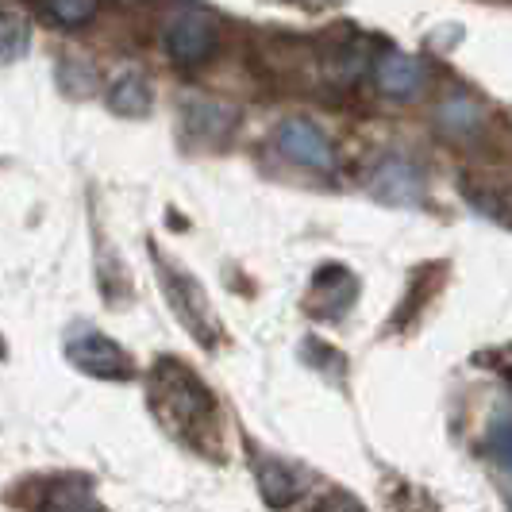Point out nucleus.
Instances as JSON below:
<instances>
[{"instance_id":"1","label":"nucleus","mask_w":512,"mask_h":512,"mask_svg":"<svg viewBox=\"0 0 512 512\" xmlns=\"http://www.w3.org/2000/svg\"><path fill=\"white\" fill-rule=\"evenodd\" d=\"M151 405L170 432H189L212 420L208 385L178 359H158L151 370Z\"/></svg>"},{"instance_id":"2","label":"nucleus","mask_w":512,"mask_h":512,"mask_svg":"<svg viewBox=\"0 0 512 512\" xmlns=\"http://www.w3.org/2000/svg\"><path fill=\"white\" fill-rule=\"evenodd\" d=\"M66 359L74 362L81 374H89V378H104V382H128V378H135V362H131L128 351L120 343L104 339L101 332H93V328H74L70 332Z\"/></svg>"},{"instance_id":"3","label":"nucleus","mask_w":512,"mask_h":512,"mask_svg":"<svg viewBox=\"0 0 512 512\" xmlns=\"http://www.w3.org/2000/svg\"><path fill=\"white\" fill-rule=\"evenodd\" d=\"M220 43V27L201 8H181L166 27V51L178 66H201Z\"/></svg>"},{"instance_id":"4","label":"nucleus","mask_w":512,"mask_h":512,"mask_svg":"<svg viewBox=\"0 0 512 512\" xmlns=\"http://www.w3.org/2000/svg\"><path fill=\"white\" fill-rule=\"evenodd\" d=\"M158 282H162V293H166L170 308L178 312L181 324L193 335H201L205 343H212L216 339V316L208 308L201 285L193 282V278H185L181 270H174L170 262H158Z\"/></svg>"},{"instance_id":"5","label":"nucleus","mask_w":512,"mask_h":512,"mask_svg":"<svg viewBox=\"0 0 512 512\" xmlns=\"http://www.w3.org/2000/svg\"><path fill=\"white\" fill-rule=\"evenodd\" d=\"M274 143H278V151L289 162H297L305 170L328 174L335 166V151L332 143H328V135L316 128V124H308V120H285L282 128H278V135H274Z\"/></svg>"},{"instance_id":"6","label":"nucleus","mask_w":512,"mask_h":512,"mask_svg":"<svg viewBox=\"0 0 512 512\" xmlns=\"http://www.w3.org/2000/svg\"><path fill=\"white\" fill-rule=\"evenodd\" d=\"M374 77H378V89L389 93V97H412L424 85L420 62L412 54H401V51H385L378 58V66H374Z\"/></svg>"},{"instance_id":"7","label":"nucleus","mask_w":512,"mask_h":512,"mask_svg":"<svg viewBox=\"0 0 512 512\" xmlns=\"http://www.w3.org/2000/svg\"><path fill=\"white\" fill-rule=\"evenodd\" d=\"M151 85H147V77L139 74H124L112 81V89H108V108L116 112V116H128V120H135V116H147L151 112Z\"/></svg>"},{"instance_id":"8","label":"nucleus","mask_w":512,"mask_h":512,"mask_svg":"<svg viewBox=\"0 0 512 512\" xmlns=\"http://www.w3.org/2000/svg\"><path fill=\"white\" fill-rule=\"evenodd\" d=\"M258 486H262V497L270 501V505H289L293 501V474L278 466V462H262V470H258Z\"/></svg>"},{"instance_id":"9","label":"nucleus","mask_w":512,"mask_h":512,"mask_svg":"<svg viewBox=\"0 0 512 512\" xmlns=\"http://www.w3.org/2000/svg\"><path fill=\"white\" fill-rule=\"evenodd\" d=\"M97 8H101V0H47V12H51L62 27L89 24V20L97 16Z\"/></svg>"},{"instance_id":"10","label":"nucleus","mask_w":512,"mask_h":512,"mask_svg":"<svg viewBox=\"0 0 512 512\" xmlns=\"http://www.w3.org/2000/svg\"><path fill=\"white\" fill-rule=\"evenodd\" d=\"M43 505H47V509H97L101 501L85 486L62 482V486H54V493H43Z\"/></svg>"},{"instance_id":"11","label":"nucleus","mask_w":512,"mask_h":512,"mask_svg":"<svg viewBox=\"0 0 512 512\" xmlns=\"http://www.w3.org/2000/svg\"><path fill=\"white\" fill-rule=\"evenodd\" d=\"M27 47V31L16 16H0V62L20 58Z\"/></svg>"},{"instance_id":"12","label":"nucleus","mask_w":512,"mask_h":512,"mask_svg":"<svg viewBox=\"0 0 512 512\" xmlns=\"http://www.w3.org/2000/svg\"><path fill=\"white\" fill-rule=\"evenodd\" d=\"M489 451L497 455L501 466H509L512 470V420H501V424L493 428V436H489Z\"/></svg>"}]
</instances>
